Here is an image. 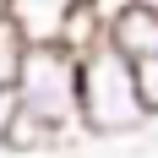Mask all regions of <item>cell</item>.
I'll return each instance as SVG.
<instances>
[{
	"instance_id": "1",
	"label": "cell",
	"mask_w": 158,
	"mask_h": 158,
	"mask_svg": "<svg viewBox=\"0 0 158 158\" xmlns=\"http://www.w3.org/2000/svg\"><path fill=\"white\" fill-rule=\"evenodd\" d=\"M11 109L60 147L77 136V55L60 44H22L11 77Z\"/></svg>"
},
{
	"instance_id": "2",
	"label": "cell",
	"mask_w": 158,
	"mask_h": 158,
	"mask_svg": "<svg viewBox=\"0 0 158 158\" xmlns=\"http://www.w3.org/2000/svg\"><path fill=\"white\" fill-rule=\"evenodd\" d=\"M77 126L82 136H98V142H120L153 126L136 93L131 60H120L109 44H93L87 55H77Z\"/></svg>"
},
{
	"instance_id": "3",
	"label": "cell",
	"mask_w": 158,
	"mask_h": 158,
	"mask_svg": "<svg viewBox=\"0 0 158 158\" xmlns=\"http://www.w3.org/2000/svg\"><path fill=\"white\" fill-rule=\"evenodd\" d=\"M104 44H109L120 60H131V65L158 60V16L147 11V6H126V11L104 27Z\"/></svg>"
},
{
	"instance_id": "4",
	"label": "cell",
	"mask_w": 158,
	"mask_h": 158,
	"mask_svg": "<svg viewBox=\"0 0 158 158\" xmlns=\"http://www.w3.org/2000/svg\"><path fill=\"white\" fill-rule=\"evenodd\" d=\"M16 55H22V33L11 22H0V93H11V77H16Z\"/></svg>"
},
{
	"instance_id": "5",
	"label": "cell",
	"mask_w": 158,
	"mask_h": 158,
	"mask_svg": "<svg viewBox=\"0 0 158 158\" xmlns=\"http://www.w3.org/2000/svg\"><path fill=\"white\" fill-rule=\"evenodd\" d=\"M131 71H136V93H142L147 120H158V60H142V65H131Z\"/></svg>"
},
{
	"instance_id": "6",
	"label": "cell",
	"mask_w": 158,
	"mask_h": 158,
	"mask_svg": "<svg viewBox=\"0 0 158 158\" xmlns=\"http://www.w3.org/2000/svg\"><path fill=\"white\" fill-rule=\"evenodd\" d=\"M82 6H87V11L98 16V27H109L114 16H120V11H126V6H131V0H82Z\"/></svg>"
},
{
	"instance_id": "7",
	"label": "cell",
	"mask_w": 158,
	"mask_h": 158,
	"mask_svg": "<svg viewBox=\"0 0 158 158\" xmlns=\"http://www.w3.org/2000/svg\"><path fill=\"white\" fill-rule=\"evenodd\" d=\"M6 131H11V93H0V153H6Z\"/></svg>"
}]
</instances>
